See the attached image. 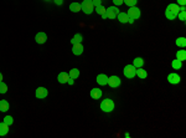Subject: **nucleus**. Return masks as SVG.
Returning a JSON list of instances; mask_svg holds the SVG:
<instances>
[{
    "label": "nucleus",
    "instance_id": "obj_34",
    "mask_svg": "<svg viewBox=\"0 0 186 138\" xmlns=\"http://www.w3.org/2000/svg\"><path fill=\"white\" fill-rule=\"evenodd\" d=\"M53 1H55L56 5H62L63 4V0H53Z\"/></svg>",
    "mask_w": 186,
    "mask_h": 138
},
{
    "label": "nucleus",
    "instance_id": "obj_38",
    "mask_svg": "<svg viewBox=\"0 0 186 138\" xmlns=\"http://www.w3.org/2000/svg\"><path fill=\"white\" fill-rule=\"evenodd\" d=\"M45 1H50V0H45Z\"/></svg>",
    "mask_w": 186,
    "mask_h": 138
},
{
    "label": "nucleus",
    "instance_id": "obj_19",
    "mask_svg": "<svg viewBox=\"0 0 186 138\" xmlns=\"http://www.w3.org/2000/svg\"><path fill=\"white\" fill-rule=\"evenodd\" d=\"M69 79H73V80H76L80 77V70L78 68H72V70H69Z\"/></svg>",
    "mask_w": 186,
    "mask_h": 138
},
{
    "label": "nucleus",
    "instance_id": "obj_26",
    "mask_svg": "<svg viewBox=\"0 0 186 138\" xmlns=\"http://www.w3.org/2000/svg\"><path fill=\"white\" fill-rule=\"evenodd\" d=\"M176 45L180 47H185L186 46V39L185 38H178L176 39Z\"/></svg>",
    "mask_w": 186,
    "mask_h": 138
},
{
    "label": "nucleus",
    "instance_id": "obj_11",
    "mask_svg": "<svg viewBox=\"0 0 186 138\" xmlns=\"http://www.w3.org/2000/svg\"><path fill=\"white\" fill-rule=\"evenodd\" d=\"M101 86H105L107 82H108V76L104 75V73H99L98 76H97V80H96Z\"/></svg>",
    "mask_w": 186,
    "mask_h": 138
},
{
    "label": "nucleus",
    "instance_id": "obj_14",
    "mask_svg": "<svg viewBox=\"0 0 186 138\" xmlns=\"http://www.w3.org/2000/svg\"><path fill=\"white\" fill-rule=\"evenodd\" d=\"M91 97L93 100H99L102 97V91L99 89H92L91 90Z\"/></svg>",
    "mask_w": 186,
    "mask_h": 138
},
{
    "label": "nucleus",
    "instance_id": "obj_24",
    "mask_svg": "<svg viewBox=\"0 0 186 138\" xmlns=\"http://www.w3.org/2000/svg\"><path fill=\"white\" fill-rule=\"evenodd\" d=\"M171 66H173L174 70H180L181 66H183V61H180V60H174L173 62H171Z\"/></svg>",
    "mask_w": 186,
    "mask_h": 138
},
{
    "label": "nucleus",
    "instance_id": "obj_1",
    "mask_svg": "<svg viewBox=\"0 0 186 138\" xmlns=\"http://www.w3.org/2000/svg\"><path fill=\"white\" fill-rule=\"evenodd\" d=\"M101 109L103 112H112L114 109V102L110 98H105L101 102Z\"/></svg>",
    "mask_w": 186,
    "mask_h": 138
},
{
    "label": "nucleus",
    "instance_id": "obj_16",
    "mask_svg": "<svg viewBox=\"0 0 186 138\" xmlns=\"http://www.w3.org/2000/svg\"><path fill=\"white\" fill-rule=\"evenodd\" d=\"M9 132V126L5 122H0V136H6Z\"/></svg>",
    "mask_w": 186,
    "mask_h": 138
},
{
    "label": "nucleus",
    "instance_id": "obj_29",
    "mask_svg": "<svg viewBox=\"0 0 186 138\" xmlns=\"http://www.w3.org/2000/svg\"><path fill=\"white\" fill-rule=\"evenodd\" d=\"M165 16L167 17V19H169V20H175L176 19V16H178V15H175V14H173V13H170V11H165Z\"/></svg>",
    "mask_w": 186,
    "mask_h": 138
},
{
    "label": "nucleus",
    "instance_id": "obj_30",
    "mask_svg": "<svg viewBox=\"0 0 186 138\" xmlns=\"http://www.w3.org/2000/svg\"><path fill=\"white\" fill-rule=\"evenodd\" d=\"M4 122H5L8 126H11L12 123H14V118L11 116H6L5 118H4Z\"/></svg>",
    "mask_w": 186,
    "mask_h": 138
},
{
    "label": "nucleus",
    "instance_id": "obj_23",
    "mask_svg": "<svg viewBox=\"0 0 186 138\" xmlns=\"http://www.w3.org/2000/svg\"><path fill=\"white\" fill-rule=\"evenodd\" d=\"M176 59L180 60V61H185L186 60V51L185 50H179V51L176 52Z\"/></svg>",
    "mask_w": 186,
    "mask_h": 138
},
{
    "label": "nucleus",
    "instance_id": "obj_17",
    "mask_svg": "<svg viewBox=\"0 0 186 138\" xmlns=\"http://www.w3.org/2000/svg\"><path fill=\"white\" fill-rule=\"evenodd\" d=\"M105 10L107 9L103 6V5H98V6H96V11L98 15H101L103 19H107V15H105Z\"/></svg>",
    "mask_w": 186,
    "mask_h": 138
},
{
    "label": "nucleus",
    "instance_id": "obj_5",
    "mask_svg": "<svg viewBox=\"0 0 186 138\" xmlns=\"http://www.w3.org/2000/svg\"><path fill=\"white\" fill-rule=\"evenodd\" d=\"M120 84H122V81H120V79L118 76L108 77V82H107V85H109V87H112V89H117V87L120 86Z\"/></svg>",
    "mask_w": 186,
    "mask_h": 138
},
{
    "label": "nucleus",
    "instance_id": "obj_37",
    "mask_svg": "<svg viewBox=\"0 0 186 138\" xmlns=\"http://www.w3.org/2000/svg\"><path fill=\"white\" fill-rule=\"evenodd\" d=\"M0 81H3V75H1V72H0Z\"/></svg>",
    "mask_w": 186,
    "mask_h": 138
},
{
    "label": "nucleus",
    "instance_id": "obj_18",
    "mask_svg": "<svg viewBox=\"0 0 186 138\" xmlns=\"http://www.w3.org/2000/svg\"><path fill=\"white\" fill-rule=\"evenodd\" d=\"M135 76H138L139 79H146V77H148V72L145 70H143L142 67H139V68H137Z\"/></svg>",
    "mask_w": 186,
    "mask_h": 138
},
{
    "label": "nucleus",
    "instance_id": "obj_31",
    "mask_svg": "<svg viewBox=\"0 0 186 138\" xmlns=\"http://www.w3.org/2000/svg\"><path fill=\"white\" fill-rule=\"evenodd\" d=\"M178 16H179V19H180L181 21H185V20H186V11H180V13L178 14Z\"/></svg>",
    "mask_w": 186,
    "mask_h": 138
},
{
    "label": "nucleus",
    "instance_id": "obj_32",
    "mask_svg": "<svg viewBox=\"0 0 186 138\" xmlns=\"http://www.w3.org/2000/svg\"><path fill=\"white\" fill-rule=\"evenodd\" d=\"M92 3H93V5H94V8L98 5H102V0H92Z\"/></svg>",
    "mask_w": 186,
    "mask_h": 138
},
{
    "label": "nucleus",
    "instance_id": "obj_2",
    "mask_svg": "<svg viewBox=\"0 0 186 138\" xmlns=\"http://www.w3.org/2000/svg\"><path fill=\"white\" fill-rule=\"evenodd\" d=\"M81 10L85 14H87V15L92 14V11L94 10V5H93L92 0H83L81 3Z\"/></svg>",
    "mask_w": 186,
    "mask_h": 138
},
{
    "label": "nucleus",
    "instance_id": "obj_33",
    "mask_svg": "<svg viewBox=\"0 0 186 138\" xmlns=\"http://www.w3.org/2000/svg\"><path fill=\"white\" fill-rule=\"evenodd\" d=\"M113 4H114L115 6H117V5H122V4H123V0H113Z\"/></svg>",
    "mask_w": 186,
    "mask_h": 138
},
{
    "label": "nucleus",
    "instance_id": "obj_10",
    "mask_svg": "<svg viewBox=\"0 0 186 138\" xmlns=\"http://www.w3.org/2000/svg\"><path fill=\"white\" fill-rule=\"evenodd\" d=\"M83 46H82V44L80 43V44H74L73 45V47H72V52H73V55H76V56H80V55H82V52H83Z\"/></svg>",
    "mask_w": 186,
    "mask_h": 138
},
{
    "label": "nucleus",
    "instance_id": "obj_22",
    "mask_svg": "<svg viewBox=\"0 0 186 138\" xmlns=\"http://www.w3.org/2000/svg\"><path fill=\"white\" fill-rule=\"evenodd\" d=\"M69 10L72 13H78L81 10V4L80 3H72L71 5H69Z\"/></svg>",
    "mask_w": 186,
    "mask_h": 138
},
{
    "label": "nucleus",
    "instance_id": "obj_7",
    "mask_svg": "<svg viewBox=\"0 0 186 138\" xmlns=\"http://www.w3.org/2000/svg\"><path fill=\"white\" fill-rule=\"evenodd\" d=\"M47 95H49V92L47 90L45 89V87H39V89H36V92H35V96L37 98H45V97H47Z\"/></svg>",
    "mask_w": 186,
    "mask_h": 138
},
{
    "label": "nucleus",
    "instance_id": "obj_36",
    "mask_svg": "<svg viewBox=\"0 0 186 138\" xmlns=\"http://www.w3.org/2000/svg\"><path fill=\"white\" fill-rule=\"evenodd\" d=\"M67 82H68L69 85H73V79H72V80H69V79H68V81H67Z\"/></svg>",
    "mask_w": 186,
    "mask_h": 138
},
{
    "label": "nucleus",
    "instance_id": "obj_28",
    "mask_svg": "<svg viewBox=\"0 0 186 138\" xmlns=\"http://www.w3.org/2000/svg\"><path fill=\"white\" fill-rule=\"evenodd\" d=\"M137 1H138V0H123V3L125 4V5H128L129 8L130 6H135Z\"/></svg>",
    "mask_w": 186,
    "mask_h": 138
},
{
    "label": "nucleus",
    "instance_id": "obj_15",
    "mask_svg": "<svg viewBox=\"0 0 186 138\" xmlns=\"http://www.w3.org/2000/svg\"><path fill=\"white\" fill-rule=\"evenodd\" d=\"M117 17H118L119 22H122V24H125V22L129 21V16L127 15V13H118Z\"/></svg>",
    "mask_w": 186,
    "mask_h": 138
},
{
    "label": "nucleus",
    "instance_id": "obj_27",
    "mask_svg": "<svg viewBox=\"0 0 186 138\" xmlns=\"http://www.w3.org/2000/svg\"><path fill=\"white\" fill-rule=\"evenodd\" d=\"M6 91H8L6 84H4L3 81H0V93H6Z\"/></svg>",
    "mask_w": 186,
    "mask_h": 138
},
{
    "label": "nucleus",
    "instance_id": "obj_21",
    "mask_svg": "<svg viewBox=\"0 0 186 138\" xmlns=\"http://www.w3.org/2000/svg\"><path fill=\"white\" fill-rule=\"evenodd\" d=\"M9 107H10V106H9V102L6 100H1L0 101V111L1 112H6L8 109H9Z\"/></svg>",
    "mask_w": 186,
    "mask_h": 138
},
{
    "label": "nucleus",
    "instance_id": "obj_12",
    "mask_svg": "<svg viewBox=\"0 0 186 138\" xmlns=\"http://www.w3.org/2000/svg\"><path fill=\"white\" fill-rule=\"evenodd\" d=\"M166 10L170 11V13H173V14H175V15H178V14L180 13V6L178 5V4H169L167 8H166Z\"/></svg>",
    "mask_w": 186,
    "mask_h": 138
},
{
    "label": "nucleus",
    "instance_id": "obj_20",
    "mask_svg": "<svg viewBox=\"0 0 186 138\" xmlns=\"http://www.w3.org/2000/svg\"><path fill=\"white\" fill-rule=\"evenodd\" d=\"M144 65V60L142 57H135L134 59V61H133V66L135 67V68H139V67H143Z\"/></svg>",
    "mask_w": 186,
    "mask_h": 138
},
{
    "label": "nucleus",
    "instance_id": "obj_35",
    "mask_svg": "<svg viewBox=\"0 0 186 138\" xmlns=\"http://www.w3.org/2000/svg\"><path fill=\"white\" fill-rule=\"evenodd\" d=\"M186 4V0H178V5H185Z\"/></svg>",
    "mask_w": 186,
    "mask_h": 138
},
{
    "label": "nucleus",
    "instance_id": "obj_4",
    "mask_svg": "<svg viewBox=\"0 0 186 138\" xmlns=\"http://www.w3.org/2000/svg\"><path fill=\"white\" fill-rule=\"evenodd\" d=\"M127 15L129 16V19H133V20H137L140 17V10L139 8H135V6H130L129 10L127 13Z\"/></svg>",
    "mask_w": 186,
    "mask_h": 138
},
{
    "label": "nucleus",
    "instance_id": "obj_8",
    "mask_svg": "<svg viewBox=\"0 0 186 138\" xmlns=\"http://www.w3.org/2000/svg\"><path fill=\"white\" fill-rule=\"evenodd\" d=\"M46 40H47V35H46L45 33H42V31H41V33H37L36 36H35V41L37 44H40V45L45 44Z\"/></svg>",
    "mask_w": 186,
    "mask_h": 138
},
{
    "label": "nucleus",
    "instance_id": "obj_3",
    "mask_svg": "<svg viewBox=\"0 0 186 138\" xmlns=\"http://www.w3.org/2000/svg\"><path fill=\"white\" fill-rule=\"evenodd\" d=\"M135 72H137V68L133 65H127L123 70V73L127 79H133V77H135Z\"/></svg>",
    "mask_w": 186,
    "mask_h": 138
},
{
    "label": "nucleus",
    "instance_id": "obj_9",
    "mask_svg": "<svg viewBox=\"0 0 186 138\" xmlns=\"http://www.w3.org/2000/svg\"><path fill=\"white\" fill-rule=\"evenodd\" d=\"M180 76L178 75V73H169V76H167V81L170 82L171 85H178L179 82H180Z\"/></svg>",
    "mask_w": 186,
    "mask_h": 138
},
{
    "label": "nucleus",
    "instance_id": "obj_13",
    "mask_svg": "<svg viewBox=\"0 0 186 138\" xmlns=\"http://www.w3.org/2000/svg\"><path fill=\"white\" fill-rule=\"evenodd\" d=\"M68 79H69V75L67 72H60L58 76H57V80H58L60 84H66V82L68 81Z\"/></svg>",
    "mask_w": 186,
    "mask_h": 138
},
{
    "label": "nucleus",
    "instance_id": "obj_25",
    "mask_svg": "<svg viewBox=\"0 0 186 138\" xmlns=\"http://www.w3.org/2000/svg\"><path fill=\"white\" fill-rule=\"evenodd\" d=\"M80 43H82V35L81 34H76L72 38V40H71V44L72 45H74V44H80Z\"/></svg>",
    "mask_w": 186,
    "mask_h": 138
},
{
    "label": "nucleus",
    "instance_id": "obj_6",
    "mask_svg": "<svg viewBox=\"0 0 186 138\" xmlns=\"http://www.w3.org/2000/svg\"><path fill=\"white\" fill-rule=\"evenodd\" d=\"M118 8L117 6H109L108 9L105 10V15H107V19H115L118 15Z\"/></svg>",
    "mask_w": 186,
    "mask_h": 138
}]
</instances>
